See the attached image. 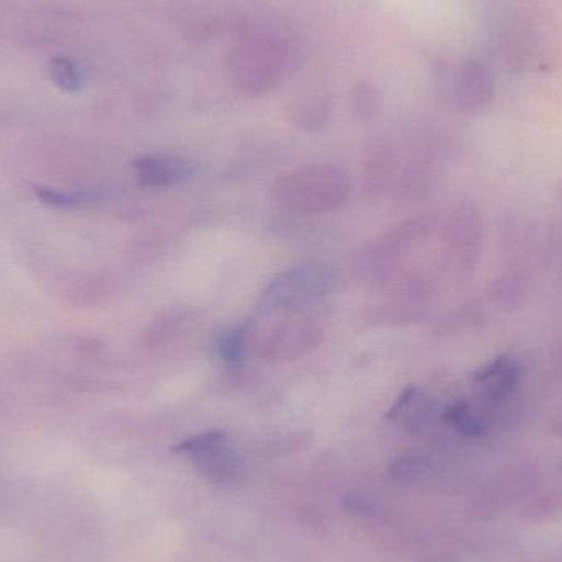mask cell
Listing matches in <instances>:
<instances>
[{"instance_id": "6da1fadb", "label": "cell", "mask_w": 562, "mask_h": 562, "mask_svg": "<svg viewBox=\"0 0 562 562\" xmlns=\"http://www.w3.org/2000/svg\"><path fill=\"white\" fill-rule=\"evenodd\" d=\"M227 56L231 82L240 94L259 98L273 91L293 69L296 43L279 20L249 5Z\"/></svg>"}, {"instance_id": "7a4b0ae2", "label": "cell", "mask_w": 562, "mask_h": 562, "mask_svg": "<svg viewBox=\"0 0 562 562\" xmlns=\"http://www.w3.org/2000/svg\"><path fill=\"white\" fill-rule=\"evenodd\" d=\"M349 177L334 165H310L277 178L272 194L281 206L296 213H326L350 196Z\"/></svg>"}, {"instance_id": "3957f363", "label": "cell", "mask_w": 562, "mask_h": 562, "mask_svg": "<svg viewBox=\"0 0 562 562\" xmlns=\"http://www.w3.org/2000/svg\"><path fill=\"white\" fill-rule=\"evenodd\" d=\"M436 79L442 101L459 114H481L494 101V76L477 59H464L445 66Z\"/></svg>"}, {"instance_id": "277c9868", "label": "cell", "mask_w": 562, "mask_h": 562, "mask_svg": "<svg viewBox=\"0 0 562 562\" xmlns=\"http://www.w3.org/2000/svg\"><path fill=\"white\" fill-rule=\"evenodd\" d=\"M333 273L321 263L293 267L280 273L267 286L259 303V311L270 313V311L301 310L303 304L324 296L333 288Z\"/></svg>"}, {"instance_id": "5b68a950", "label": "cell", "mask_w": 562, "mask_h": 562, "mask_svg": "<svg viewBox=\"0 0 562 562\" xmlns=\"http://www.w3.org/2000/svg\"><path fill=\"white\" fill-rule=\"evenodd\" d=\"M173 452L190 456L201 475L214 484L226 485L243 472V462L224 431L200 432L175 446Z\"/></svg>"}, {"instance_id": "8992f818", "label": "cell", "mask_w": 562, "mask_h": 562, "mask_svg": "<svg viewBox=\"0 0 562 562\" xmlns=\"http://www.w3.org/2000/svg\"><path fill=\"white\" fill-rule=\"evenodd\" d=\"M288 314V311H286ZM321 330L316 324L296 313L276 319L269 329L256 336V349L263 359H286L316 346Z\"/></svg>"}, {"instance_id": "52a82bcc", "label": "cell", "mask_w": 562, "mask_h": 562, "mask_svg": "<svg viewBox=\"0 0 562 562\" xmlns=\"http://www.w3.org/2000/svg\"><path fill=\"white\" fill-rule=\"evenodd\" d=\"M482 249L481 216L471 207L459 210L446 229L445 257L452 272L468 276L474 270Z\"/></svg>"}, {"instance_id": "ba28073f", "label": "cell", "mask_w": 562, "mask_h": 562, "mask_svg": "<svg viewBox=\"0 0 562 562\" xmlns=\"http://www.w3.org/2000/svg\"><path fill=\"white\" fill-rule=\"evenodd\" d=\"M524 369L510 353H501L482 366L472 376L479 400L488 406H502L514 398L520 389Z\"/></svg>"}, {"instance_id": "9c48e42d", "label": "cell", "mask_w": 562, "mask_h": 562, "mask_svg": "<svg viewBox=\"0 0 562 562\" xmlns=\"http://www.w3.org/2000/svg\"><path fill=\"white\" fill-rule=\"evenodd\" d=\"M135 175L144 187L168 188L190 177L191 168L181 158L171 155H145L134 165Z\"/></svg>"}, {"instance_id": "30bf717a", "label": "cell", "mask_w": 562, "mask_h": 562, "mask_svg": "<svg viewBox=\"0 0 562 562\" xmlns=\"http://www.w3.org/2000/svg\"><path fill=\"white\" fill-rule=\"evenodd\" d=\"M432 408H435L432 400L428 398L419 386H409L396 398L385 418L389 422L403 419L405 428L418 431L431 418Z\"/></svg>"}, {"instance_id": "8fae6325", "label": "cell", "mask_w": 562, "mask_h": 562, "mask_svg": "<svg viewBox=\"0 0 562 562\" xmlns=\"http://www.w3.org/2000/svg\"><path fill=\"white\" fill-rule=\"evenodd\" d=\"M291 121L304 132H319L333 117V102L326 94L310 92L291 104Z\"/></svg>"}, {"instance_id": "7c38bea8", "label": "cell", "mask_w": 562, "mask_h": 562, "mask_svg": "<svg viewBox=\"0 0 562 562\" xmlns=\"http://www.w3.org/2000/svg\"><path fill=\"white\" fill-rule=\"evenodd\" d=\"M442 419H445L446 425L451 426L464 436H481L484 435L485 428H487L482 415H479L468 402L452 403L446 409Z\"/></svg>"}, {"instance_id": "4fadbf2b", "label": "cell", "mask_w": 562, "mask_h": 562, "mask_svg": "<svg viewBox=\"0 0 562 562\" xmlns=\"http://www.w3.org/2000/svg\"><path fill=\"white\" fill-rule=\"evenodd\" d=\"M249 327L250 323H246L244 326L227 330L220 337L217 352L224 362L239 363L244 359L247 344H249Z\"/></svg>"}, {"instance_id": "5bb4252c", "label": "cell", "mask_w": 562, "mask_h": 562, "mask_svg": "<svg viewBox=\"0 0 562 562\" xmlns=\"http://www.w3.org/2000/svg\"><path fill=\"white\" fill-rule=\"evenodd\" d=\"M49 78L61 91L76 92L82 88V72L75 61L65 56L53 58L48 66Z\"/></svg>"}, {"instance_id": "9a60e30c", "label": "cell", "mask_w": 562, "mask_h": 562, "mask_svg": "<svg viewBox=\"0 0 562 562\" xmlns=\"http://www.w3.org/2000/svg\"><path fill=\"white\" fill-rule=\"evenodd\" d=\"M352 112L359 121H370L380 109V94L370 82H359L352 89Z\"/></svg>"}, {"instance_id": "2e32d148", "label": "cell", "mask_w": 562, "mask_h": 562, "mask_svg": "<svg viewBox=\"0 0 562 562\" xmlns=\"http://www.w3.org/2000/svg\"><path fill=\"white\" fill-rule=\"evenodd\" d=\"M36 194H38L46 204H52V206H71V204L81 201V196H76V194L58 193V191L52 190H40Z\"/></svg>"}, {"instance_id": "e0dca14e", "label": "cell", "mask_w": 562, "mask_h": 562, "mask_svg": "<svg viewBox=\"0 0 562 562\" xmlns=\"http://www.w3.org/2000/svg\"><path fill=\"white\" fill-rule=\"evenodd\" d=\"M347 507H349V510L352 512H373V504L372 501H369V498L360 497V495H357L356 498H347Z\"/></svg>"}]
</instances>
